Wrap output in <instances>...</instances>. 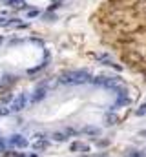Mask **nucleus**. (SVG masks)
<instances>
[{"mask_svg":"<svg viewBox=\"0 0 146 157\" xmlns=\"http://www.w3.org/2000/svg\"><path fill=\"white\" fill-rule=\"evenodd\" d=\"M48 146H50V142H48L46 139H38L37 142H33V144H31V148H33V150H38V152L48 150Z\"/></svg>","mask_w":146,"mask_h":157,"instance_id":"423d86ee","label":"nucleus"},{"mask_svg":"<svg viewBox=\"0 0 146 157\" xmlns=\"http://www.w3.org/2000/svg\"><path fill=\"white\" fill-rule=\"evenodd\" d=\"M122 60H124V62H131V64H143L144 62V57L137 50H130V51H124L122 53Z\"/></svg>","mask_w":146,"mask_h":157,"instance_id":"7ed1b4c3","label":"nucleus"},{"mask_svg":"<svg viewBox=\"0 0 146 157\" xmlns=\"http://www.w3.org/2000/svg\"><path fill=\"white\" fill-rule=\"evenodd\" d=\"M6 6H9V8H24V2L22 0H6Z\"/></svg>","mask_w":146,"mask_h":157,"instance_id":"0eeeda50","label":"nucleus"},{"mask_svg":"<svg viewBox=\"0 0 146 157\" xmlns=\"http://www.w3.org/2000/svg\"><path fill=\"white\" fill-rule=\"evenodd\" d=\"M2 2H6V0H2Z\"/></svg>","mask_w":146,"mask_h":157,"instance_id":"4be33fe9","label":"nucleus"},{"mask_svg":"<svg viewBox=\"0 0 146 157\" xmlns=\"http://www.w3.org/2000/svg\"><path fill=\"white\" fill-rule=\"evenodd\" d=\"M68 137H66V133H62V132H55L53 133V141H57V142H64Z\"/></svg>","mask_w":146,"mask_h":157,"instance_id":"1a4fd4ad","label":"nucleus"},{"mask_svg":"<svg viewBox=\"0 0 146 157\" xmlns=\"http://www.w3.org/2000/svg\"><path fill=\"white\" fill-rule=\"evenodd\" d=\"M46 95H48V91H46V88H37L35 90V93L31 95V104H37V102H40V100H44L46 99Z\"/></svg>","mask_w":146,"mask_h":157,"instance_id":"39448f33","label":"nucleus"},{"mask_svg":"<svg viewBox=\"0 0 146 157\" xmlns=\"http://www.w3.org/2000/svg\"><path fill=\"white\" fill-rule=\"evenodd\" d=\"M69 150H71V152H77V150H82V144L79 141H75V142H71V144H69Z\"/></svg>","mask_w":146,"mask_h":157,"instance_id":"9b49d317","label":"nucleus"},{"mask_svg":"<svg viewBox=\"0 0 146 157\" xmlns=\"http://www.w3.org/2000/svg\"><path fill=\"white\" fill-rule=\"evenodd\" d=\"M4 82H17V77H13V75H6Z\"/></svg>","mask_w":146,"mask_h":157,"instance_id":"2eb2a0df","label":"nucleus"},{"mask_svg":"<svg viewBox=\"0 0 146 157\" xmlns=\"http://www.w3.org/2000/svg\"><path fill=\"white\" fill-rule=\"evenodd\" d=\"M135 113H137V115H144V113H146V102H144V104H141V108H139Z\"/></svg>","mask_w":146,"mask_h":157,"instance_id":"dca6fc26","label":"nucleus"},{"mask_svg":"<svg viewBox=\"0 0 146 157\" xmlns=\"http://www.w3.org/2000/svg\"><path fill=\"white\" fill-rule=\"evenodd\" d=\"M139 135H141V137H146V130H141V132H139Z\"/></svg>","mask_w":146,"mask_h":157,"instance_id":"aec40b11","label":"nucleus"},{"mask_svg":"<svg viewBox=\"0 0 146 157\" xmlns=\"http://www.w3.org/2000/svg\"><path fill=\"white\" fill-rule=\"evenodd\" d=\"M126 157H144V152H137V150H131L130 154H126Z\"/></svg>","mask_w":146,"mask_h":157,"instance_id":"f8f14e48","label":"nucleus"},{"mask_svg":"<svg viewBox=\"0 0 146 157\" xmlns=\"http://www.w3.org/2000/svg\"><path fill=\"white\" fill-rule=\"evenodd\" d=\"M27 102H31V99L27 97V93H18L17 97L11 100V104H9L11 113H20L22 110H26V108H27Z\"/></svg>","mask_w":146,"mask_h":157,"instance_id":"f03ea898","label":"nucleus"},{"mask_svg":"<svg viewBox=\"0 0 146 157\" xmlns=\"http://www.w3.org/2000/svg\"><path fill=\"white\" fill-rule=\"evenodd\" d=\"M2 44H4V37H2V35H0V46H2Z\"/></svg>","mask_w":146,"mask_h":157,"instance_id":"412c9836","label":"nucleus"},{"mask_svg":"<svg viewBox=\"0 0 146 157\" xmlns=\"http://www.w3.org/2000/svg\"><path fill=\"white\" fill-rule=\"evenodd\" d=\"M84 133H86V135H99L101 130H99V128H93V126H86V128H84Z\"/></svg>","mask_w":146,"mask_h":157,"instance_id":"6e6552de","label":"nucleus"},{"mask_svg":"<svg viewBox=\"0 0 146 157\" xmlns=\"http://www.w3.org/2000/svg\"><path fill=\"white\" fill-rule=\"evenodd\" d=\"M8 144H9V146H15V148H27V146H29V142H27V139L24 137V135L13 133V135H9Z\"/></svg>","mask_w":146,"mask_h":157,"instance_id":"20e7f679","label":"nucleus"},{"mask_svg":"<svg viewBox=\"0 0 146 157\" xmlns=\"http://www.w3.org/2000/svg\"><path fill=\"white\" fill-rule=\"evenodd\" d=\"M11 113V108H0V117H6V115H9Z\"/></svg>","mask_w":146,"mask_h":157,"instance_id":"4468645a","label":"nucleus"},{"mask_svg":"<svg viewBox=\"0 0 146 157\" xmlns=\"http://www.w3.org/2000/svg\"><path fill=\"white\" fill-rule=\"evenodd\" d=\"M38 15H40V11H38V9H31V11H27V13H26L27 20H33V18H37Z\"/></svg>","mask_w":146,"mask_h":157,"instance_id":"9d476101","label":"nucleus"},{"mask_svg":"<svg viewBox=\"0 0 146 157\" xmlns=\"http://www.w3.org/2000/svg\"><path fill=\"white\" fill-rule=\"evenodd\" d=\"M6 148H8V142L4 139H0V152H6Z\"/></svg>","mask_w":146,"mask_h":157,"instance_id":"a211bd4d","label":"nucleus"},{"mask_svg":"<svg viewBox=\"0 0 146 157\" xmlns=\"http://www.w3.org/2000/svg\"><path fill=\"white\" fill-rule=\"evenodd\" d=\"M60 84L66 86H80L86 82H92V75H89L88 70H75V71H64L59 77Z\"/></svg>","mask_w":146,"mask_h":157,"instance_id":"f257e3e1","label":"nucleus"},{"mask_svg":"<svg viewBox=\"0 0 146 157\" xmlns=\"http://www.w3.org/2000/svg\"><path fill=\"white\" fill-rule=\"evenodd\" d=\"M115 122H117V117H115V115H112V117H108V122H106V124H108V126H113Z\"/></svg>","mask_w":146,"mask_h":157,"instance_id":"f3484780","label":"nucleus"},{"mask_svg":"<svg viewBox=\"0 0 146 157\" xmlns=\"http://www.w3.org/2000/svg\"><path fill=\"white\" fill-rule=\"evenodd\" d=\"M108 144H110L108 141H99V146H101V148H102V146H108Z\"/></svg>","mask_w":146,"mask_h":157,"instance_id":"6ab92c4d","label":"nucleus"},{"mask_svg":"<svg viewBox=\"0 0 146 157\" xmlns=\"http://www.w3.org/2000/svg\"><path fill=\"white\" fill-rule=\"evenodd\" d=\"M6 157H26L22 152H8L6 154Z\"/></svg>","mask_w":146,"mask_h":157,"instance_id":"ddd939ff","label":"nucleus"}]
</instances>
